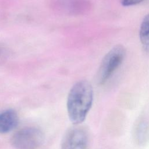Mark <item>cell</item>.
<instances>
[{
    "label": "cell",
    "instance_id": "6da1fadb",
    "mask_svg": "<svg viewBox=\"0 0 149 149\" xmlns=\"http://www.w3.org/2000/svg\"><path fill=\"white\" fill-rule=\"evenodd\" d=\"M93 101V90L88 81H79L72 87L67 99V111L73 124L79 125L84 120Z\"/></svg>",
    "mask_w": 149,
    "mask_h": 149
},
{
    "label": "cell",
    "instance_id": "7a4b0ae2",
    "mask_svg": "<svg viewBox=\"0 0 149 149\" xmlns=\"http://www.w3.org/2000/svg\"><path fill=\"white\" fill-rule=\"evenodd\" d=\"M126 55L125 48L116 45L104 56L97 72V80L99 84H105L122 63Z\"/></svg>",
    "mask_w": 149,
    "mask_h": 149
},
{
    "label": "cell",
    "instance_id": "3957f363",
    "mask_svg": "<svg viewBox=\"0 0 149 149\" xmlns=\"http://www.w3.org/2000/svg\"><path fill=\"white\" fill-rule=\"evenodd\" d=\"M44 141L43 132L35 127L23 128L11 138V144L16 149H39Z\"/></svg>",
    "mask_w": 149,
    "mask_h": 149
},
{
    "label": "cell",
    "instance_id": "277c9868",
    "mask_svg": "<svg viewBox=\"0 0 149 149\" xmlns=\"http://www.w3.org/2000/svg\"><path fill=\"white\" fill-rule=\"evenodd\" d=\"M88 141V134L86 130L80 126H74L64 135L61 149H87Z\"/></svg>",
    "mask_w": 149,
    "mask_h": 149
},
{
    "label": "cell",
    "instance_id": "5b68a950",
    "mask_svg": "<svg viewBox=\"0 0 149 149\" xmlns=\"http://www.w3.org/2000/svg\"><path fill=\"white\" fill-rule=\"evenodd\" d=\"M52 3L55 10L69 15H82L90 7L87 0H53Z\"/></svg>",
    "mask_w": 149,
    "mask_h": 149
},
{
    "label": "cell",
    "instance_id": "8992f818",
    "mask_svg": "<svg viewBox=\"0 0 149 149\" xmlns=\"http://www.w3.org/2000/svg\"><path fill=\"white\" fill-rule=\"evenodd\" d=\"M19 123V117L15 111L9 109L0 112V133L5 134L15 129Z\"/></svg>",
    "mask_w": 149,
    "mask_h": 149
},
{
    "label": "cell",
    "instance_id": "52a82bcc",
    "mask_svg": "<svg viewBox=\"0 0 149 149\" xmlns=\"http://www.w3.org/2000/svg\"><path fill=\"white\" fill-rule=\"evenodd\" d=\"M134 139L139 144H144L149 138V123L145 119H140L134 129Z\"/></svg>",
    "mask_w": 149,
    "mask_h": 149
},
{
    "label": "cell",
    "instance_id": "ba28073f",
    "mask_svg": "<svg viewBox=\"0 0 149 149\" xmlns=\"http://www.w3.org/2000/svg\"><path fill=\"white\" fill-rule=\"evenodd\" d=\"M139 37L143 45L149 49V14L143 19L140 27Z\"/></svg>",
    "mask_w": 149,
    "mask_h": 149
},
{
    "label": "cell",
    "instance_id": "9c48e42d",
    "mask_svg": "<svg viewBox=\"0 0 149 149\" xmlns=\"http://www.w3.org/2000/svg\"><path fill=\"white\" fill-rule=\"evenodd\" d=\"M144 0H120V3L124 6H130L137 5Z\"/></svg>",
    "mask_w": 149,
    "mask_h": 149
},
{
    "label": "cell",
    "instance_id": "30bf717a",
    "mask_svg": "<svg viewBox=\"0 0 149 149\" xmlns=\"http://www.w3.org/2000/svg\"><path fill=\"white\" fill-rule=\"evenodd\" d=\"M1 49H0V54H1Z\"/></svg>",
    "mask_w": 149,
    "mask_h": 149
}]
</instances>
